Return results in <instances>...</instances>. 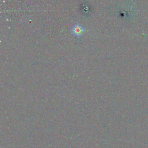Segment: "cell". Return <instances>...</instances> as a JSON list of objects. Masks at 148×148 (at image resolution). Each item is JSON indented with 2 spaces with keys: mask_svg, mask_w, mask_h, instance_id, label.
Returning a JSON list of instances; mask_svg holds the SVG:
<instances>
[{
  "mask_svg": "<svg viewBox=\"0 0 148 148\" xmlns=\"http://www.w3.org/2000/svg\"><path fill=\"white\" fill-rule=\"evenodd\" d=\"M71 31L74 35L76 37H79L83 34L84 29L82 25L76 24L71 28Z\"/></svg>",
  "mask_w": 148,
  "mask_h": 148,
  "instance_id": "obj_1",
  "label": "cell"
}]
</instances>
